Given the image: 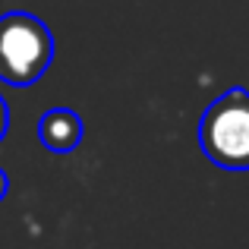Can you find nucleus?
Segmentation results:
<instances>
[{
	"mask_svg": "<svg viewBox=\"0 0 249 249\" xmlns=\"http://www.w3.org/2000/svg\"><path fill=\"white\" fill-rule=\"evenodd\" d=\"M199 148L214 167L249 170V91L227 89L199 120Z\"/></svg>",
	"mask_w": 249,
	"mask_h": 249,
	"instance_id": "2",
	"label": "nucleus"
},
{
	"mask_svg": "<svg viewBox=\"0 0 249 249\" xmlns=\"http://www.w3.org/2000/svg\"><path fill=\"white\" fill-rule=\"evenodd\" d=\"M6 129H10V107H6V101H3V95H0V142H3V136H6Z\"/></svg>",
	"mask_w": 249,
	"mask_h": 249,
	"instance_id": "4",
	"label": "nucleus"
},
{
	"mask_svg": "<svg viewBox=\"0 0 249 249\" xmlns=\"http://www.w3.org/2000/svg\"><path fill=\"white\" fill-rule=\"evenodd\" d=\"M35 133H38V142H41L48 152L70 155V152L79 148L85 126H82V117L76 114V110H70V107H51V110H44V114L38 117Z\"/></svg>",
	"mask_w": 249,
	"mask_h": 249,
	"instance_id": "3",
	"label": "nucleus"
},
{
	"mask_svg": "<svg viewBox=\"0 0 249 249\" xmlns=\"http://www.w3.org/2000/svg\"><path fill=\"white\" fill-rule=\"evenodd\" d=\"M54 63V35L35 13L10 10L0 16V82L29 89Z\"/></svg>",
	"mask_w": 249,
	"mask_h": 249,
	"instance_id": "1",
	"label": "nucleus"
},
{
	"mask_svg": "<svg viewBox=\"0 0 249 249\" xmlns=\"http://www.w3.org/2000/svg\"><path fill=\"white\" fill-rule=\"evenodd\" d=\"M6 193H10V177H6V170L0 167V202L6 199Z\"/></svg>",
	"mask_w": 249,
	"mask_h": 249,
	"instance_id": "5",
	"label": "nucleus"
}]
</instances>
